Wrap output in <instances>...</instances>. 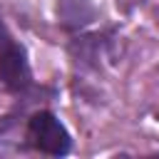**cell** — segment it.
<instances>
[{
	"label": "cell",
	"mask_w": 159,
	"mask_h": 159,
	"mask_svg": "<svg viewBox=\"0 0 159 159\" xmlns=\"http://www.w3.org/2000/svg\"><path fill=\"white\" fill-rule=\"evenodd\" d=\"M0 84L7 94L22 99H30L32 94L42 92V87H37L35 82L27 47L12 35L2 15H0Z\"/></svg>",
	"instance_id": "cell-1"
},
{
	"label": "cell",
	"mask_w": 159,
	"mask_h": 159,
	"mask_svg": "<svg viewBox=\"0 0 159 159\" xmlns=\"http://www.w3.org/2000/svg\"><path fill=\"white\" fill-rule=\"evenodd\" d=\"M25 147L45 157H67L72 152V134L52 109H35L25 119Z\"/></svg>",
	"instance_id": "cell-2"
},
{
	"label": "cell",
	"mask_w": 159,
	"mask_h": 159,
	"mask_svg": "<svg viewBox=\"0 0 159 159\" xmlns=\"http://www.w3.org/2000/svg\"><path fill=\"white\" fill-rule=\"evenodd\" d=\"M55 17L65 32L77 35V32H84L92 22H97L99 7L94 5V0H57Z\"/></svg>",
	"instance_id": "cell-3"
},
{
	"label": "cell",
	"mask_w": 159,
	"mask_h": 159,
	"mask_svg": "<svg viewBox=\"0 0 159 159\" xmlns=\"http://www.w3.org/2000/svg\"><path fill=\"white\" fill-rule=\"evenodd\" d=\"M112 35H114V30H107V32H77L70 40L67 52L82 67H99V57L107 55V50L112 45Z\"/></svg>",
	"instance_id": "cell-4"
}]
</instances>
